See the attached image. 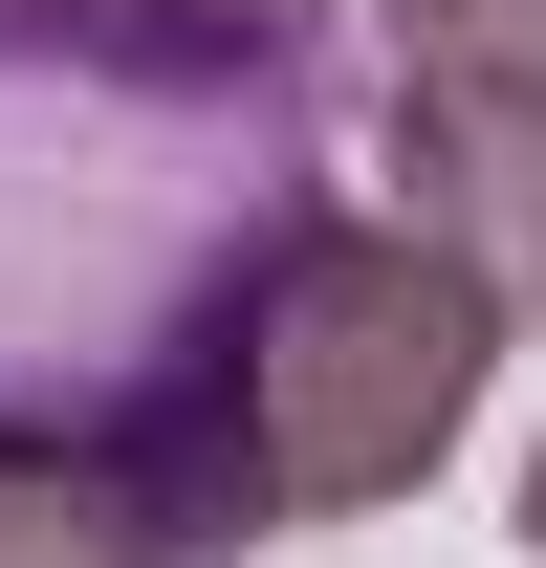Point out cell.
<instances>
[{
    "mask_svg": "<svg viewBox=\"0 0 546 568\" xmlns=\"http://www.w3.org/2000/svg\"><path fill=\"white\" fill-rule=\"evenodd\" d=\"M481 372H503V306H481L394 197L372 219H306V263L263 284V351H241V416H263V481L284 525H350V503H415L459 459Z\"/></svg>",
    "mask_w": 546,
    "mask_h": 568,
    "instance_id": "7a4b0ae2",
    "label": "cell"
},
{
    "mask_svg": "<svg viewBox=\"0 0 546 568\" xmlns=\"http://www.w3.org/2000/svg\"><path fill=\"white\" fill-rule=\"evenodd\" d=\"M394 44H437V67H546V0H394Z\"/></svg>",
    "mask_w": 546,
    "mask_h": 568,
    "instance_id": "277c9868",
    "label": "cell"
},
{
    "mask_svg": "<svg viewBox=\"0 0 546 568\" xmlns=\"http://www.w3.org/2000/svg\"><path fill=\"white\" fill-rule=\"evenodd\" d=\"M525 568H546V437H525Z\"/></svg>",
    "mask_w": 546,
    "mask_h": 568,
    "instance_id": "5b68a950",
    "label": "cell"
},
{
    "mask_svg": "<svg viewBox=\"0 0 546 568\" xmlns=\"http://www.w3.org/2000/svg\"><path fill=\"white\" fill-rule=\"evenodd\" d=\"M372 197H394L503 328H546V67H437V44H394V88H372Z\"/></svg>",
    "mask_w": 546,
    "mask_h": 568,
    "instance_id": "3957f363",
    "label": "cell"
},
{
    "mask_svg": "<svg viewBox=\"0 0 546 568\" xmlns=\"http://www.w3.org/2000/svg\"><path fill=\"white\" fill-rule=\"evenodd\" d=\"M306 219H350L306 0H0V568L284 547L241 351Z\"/></svg>",
    "mask_w": 546,
    "mask_h": 568,
    "instance_id": "6da1fadb",
    "label": "cell"
}]
</instances>
